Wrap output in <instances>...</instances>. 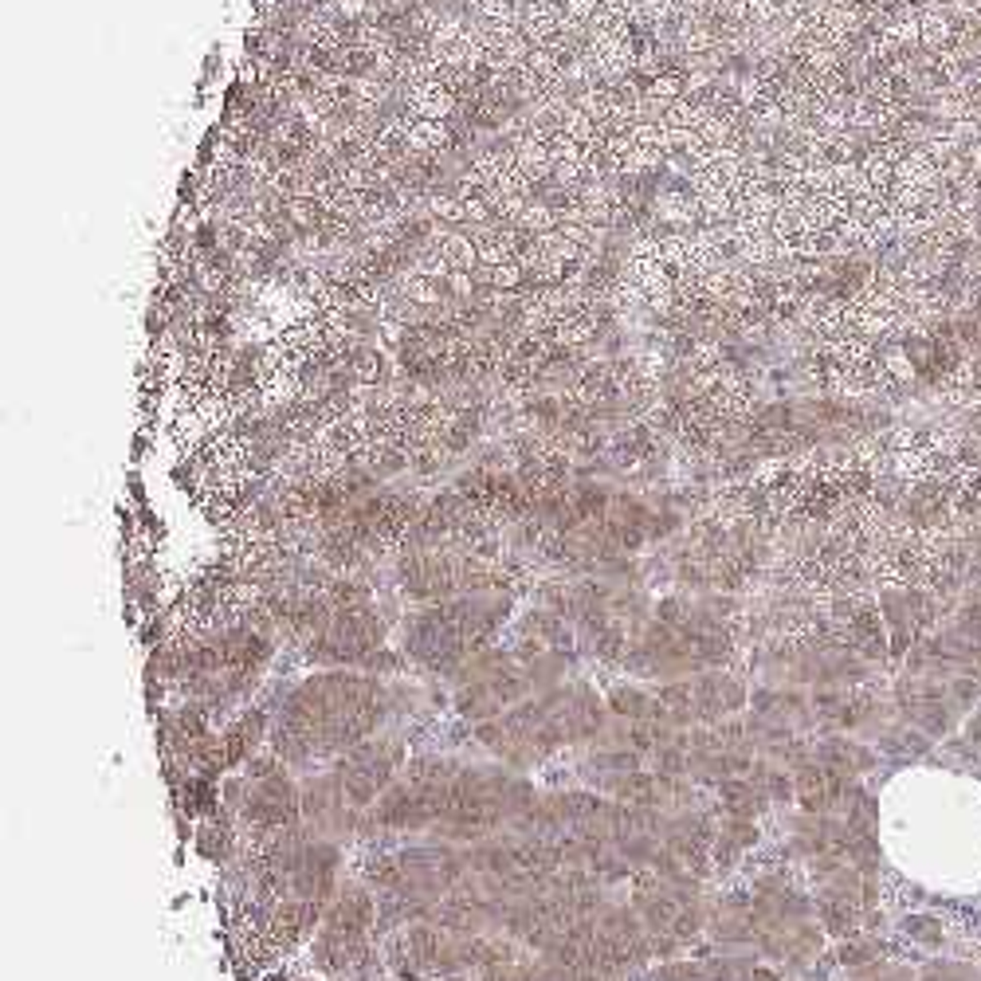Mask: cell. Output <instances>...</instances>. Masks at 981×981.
I'll list each match as a JSON object with an SVG mask.
<instances>
[{"label": "cell", "instance_id": "obj_1", "mask_svg": "<svg viewBox=\"0 0 981 981\" xmlns=\"http://www.w3.org/2000/svg\"><path fill=\"white\" fill-rule=\"evenodd\" d=\"M392 691L374 671H314L287 691L271 719V750L291 770H314L374 738L389 722Z\"/></svg>", "mask_w": 981, "mask_h": 981}, {"label": "cell", "instance_id": "obj_2", "mask_svg": "<svg viewBox=\"0 0 981 981\" xmlns=\"http://www.w3.org/2000/svg\"><path fill=\"white\" fill-rule=\"evenodd\" d=\"M605 727V699L581 679H562V684L522 699L519 707L503 710L499 719L479 722L475 738L483 742L491 758H499V766L534 770L562 750L597 742Z\"/></svg>", "mask_w": 981, "mask_h": 981}, {"label": "cell", "instance_id": "obj_3", "mask_svg": "<svg viewBox=\"0 0 981 981\" xmlns=\"http://www.w3.org/2000/svg\"><path fill=\"white\" fill-rule=\"evenodd\" d=\"M730 605L735 601H722V597H707V601L664 597L652 608V621L640 628L621 667L640 679H659V684L715 671L735 652V636L727 628Z\"/></svg>", "mask_w": 981, "mask_h": 981}, {"label": "cell", "instance_id": "obj_4", "mask_svg": "<svg viewBox=\"0 0 981 981\" xmlns=\"http://www.w3.org/2000/svg\"><path fill=\"white\" fill-rule=\"evenodd\" d=\"M514 613L511 593H468L452 601L425 605L400 624V656L425 667L428 676H456L479 652H487L495 636L507 628Z\"/></svg>", "mask_w": 981, "mask_h": 981}, {"label": "cell", "instance_id": "obj_5", "mask_svg": "<svg viewBox=\"0 0 981 981\" xmlns=\"http://www.w3.org/2000/svg\"><path fill=\"white\" fill-rule=\"evenodd\" d=\"M463 875H468L463 848L440 836L377 852L366 864V887L377 899L381 934H392L409 923H425Z\"/></svg>", "mask_w": 981, "mask_h": 981}, {"label": "cell", "instance_id": "obj_6", "mask_svg": "<svg viewBox=\"0 0 981 981\" xmlns=\"http://www.w3.org/2000/svg\"><path fill=\"white\" fill-rule=\"evenodd\" d=\"M538 958L557 981H636L644 977L648 962H656V950L632 907L608 899Z\"/></svg>", "mask_w": 981, "mask_h": 981}, {"label": "cell", "instance_id": "obj_7", "mask_svg": "<svg viewBox=\"0 0 981 981\" xmlns=\"http://www.w3.org/2000/svg\"><path fill=\"white\" fill-rule=\"evenodd\" d=\"M507 934H468L440 923H409L385 938V969L397 981H475L487 969L511 962Z\"/></svg>", "mask_w": 981, "mask_h": 981}, {"label": "cell", "instance_id": "obj_8", "mask_svg": "<svg viewBox=\"0 0 981 981\" xmlns=\"http://www.w3.org/2000/svg\"><path fill=\"white\" fill-rule=\"evenodd\" d=\"M534 797H538V789L519 770L460 762L432 836L452 844H479L495 832L511 829L534 805Z\"/></svg>", "mask_w": 981, "mask_h": 981}, {"label": "cell", "instance_id": "obj_9", "mask_svg": "<svg viewBox=\"0 0 981 981\" xmlns=\"http://www.w3.org/2000/svg\"><path fill=\"white\" fill-rule=\"evenodd\" d=\"M605 887L608 883H601L593 872H585V867H565V872L550 875L546 883H538L530 895H522V899L511 907L503 934H507L514 946L538 950L542 954V950L554 946L565 931H573L581 918L601 911L608 903Z\"/></svg>", "mask_w": 981, "mask_h": 981}, {"label": "cell", "instance_id": "obj_10", "mask_svg": "<svg viewBox=\"0 0 981 981\" xmlns=\"http://www.w3.org/2000/svg\"><path fill=\"white\" fill-rule=\"evenodd\" d=\"M628 907L640 915L652 950L659 962H671L707 931L710 903L703 899V883H684V880H664L656 872H636L632 875V899Z\"/></svg>", "mask_w": 981, "mask_h": 981}, {"label": "cell", "instance_id": "obj_11", "mask_svg": "<svg viewBox=\"0 0 981 981\" xmlns=\"http://www.w3.org/2000/svg\"><path fill=\"white\" fill-rule=\"evenodd\" d=\"M377 934H381V915H377L374 891L366 883H349L326 907L311 942V958L326 977L342 981L349 974H357L361 966L374 962Z\"/></svg>", "mask_w": 981, "mask_h": 981}, {"label": "cell", "instance_id": "obj_12", "mask_svg": "<svg viewBox=\"0 0 981 981\" xmlns=\"http://www.w3.org/2000/svg\"><path fill=\"white\" fill-rule=\"evenodd\" d=\"M224 805L236 813L247 840H263V836L303 824V785L291 781L287 762H279L275 753L271 758H252L244 778L228 781Z\"/></svg>", "mask_w": 981, "mask_h": 981}, {"label": "cell", "instance_id": "obj_13", "mask_svg": "<svg viewBox=\"0 0 981 981\" xmlns=\"http://www.w3.org/2000/svg\"><path fill=\"white\" fill-rule=\"evenodd\" d=\"M460 770V758H412L409 770H400V778L381 793V801L374 805L366 824H374L377 832H432L448 801L452 778Z\"/></svg>", "mask_w": 981, "mask_h": 981}, {"label": "cell", "instance_id": "obj_14", "mask_svg": "<svg viewBox=\"0 0 981 981\" xmlns=\"http://www.w3.org/2000/svg\"><path fill=\"white\" fill-rule=\"evenodd\" d=\"M750 703L746 684L730 671H699L687 679H667L652 687V722L671 730L715 727L722 719H735Z\"/></svg>", "mask_w": 981, "mask_h": 981}, {"label": "cell", "instance_id": "obj_15", "mask_svg": "<svg viewBox=\"0 0 981 981\" xmlns=\"http://www.w3.org/2000/svg\"><path fill=\"white\" fill-rule=\"evenodd\" d=\"M405 762H409L405 758V738L374 735V738L361 742V746L346 750L342 758L330 762L326 778L334 781V789L342 793V801L349 805V809H354L361 821H369L374 805L381 801V793L400 778Z\"/></svg>", "mask_w": 981, "mask_h": 981}, {"label": "cell", "instance_id": "obj_16", "mask_svg": "<svg viewBox=\"0 0 981 981\" xmlns=\"http://www.w3.org/2000/svg\"><path fill=\"white\" fill-rule=\"evenodd\" d=\"M719 789V809H722V817H746V821H758L762 813L770 809V793L762 789L758 781L750 778V773H742V778H730V781H722L715 785Z\"/></svg>", "mask_w": 981, "mask_h": 981}, {"label": "cell", "instance_id": "obj_17", "mask_svg": "<svg viewBox=\"0 0 981 981\" xmlns=\"http://www.w3.org/2000/svg\"><path fill=\"white\" fill-rule=\"evenodd\" d=\"M753 844H758V821L722 817L715 848H710V864H715V872H730V867L742 860V852H750Z\"/></svg>", "mask_w": 981, "mask_h": 981}, {"label": "cell", "instance_id": "obj_18", "mask_svg": "<svg viewBox=\"0 0 981 981\" xmlns=\"http://www.w3.org/2000/svg\"><path fill=\"white\" fill-rule=\"evenodd\" d=\"M880 753H887V758H923V753H931V735H923L911 722L887 727L880 738Z\"/></svg>", "mask_w": 981, "mask_h": 981}, {"label": "cell", "instance_id": "obj_19", "mask_svg": "<svg viewBox=\"0 0 981 981\" xmlns=\"http://www.w3.org/2000/svg\"><path fill=\"white\" fill-rule=\"evenodd\" d=\"M475 981H557V974H554V969L542 962V958H534V962H522V958H511V962H503V966L487 969V974H479Z\"/></svg>", "mask_w": 981, "mask_h": 981}, {"label": "cell", "instance_id": "obj_20", "mask_svg": "<svg viewBox=\"0 0 981 981\" xmlns=\"http://www.w3.org/2000/svg\"><path fill=\"white\" fill-rule=\"evenodd\" d=\"M836 962L848 966V969H860V966L880 962V942H875L872 934H852V938H844L840 950H836Z\"/></svg>", "mask_w": 981, "mask_h": 981}, {"label": "cell", "instance_id": "obj_21", "mask_svg": "<svg viewBox=\"0 0 981 981\" xmlns=\"http://www.w3.org/2000/svg\"><path fill=\"white\" fill-rule=\"evenodd\" d=\"M946 699H950V707H954L958 715L974 710V703L981 699V679L966 676V671H954V676L946 679Z\"/></svg>", "mask_w": 981, "mask_h": 981}, {"label": "cell", "instance_id": "obj_22", "mask_svg": "<svg viewBox=\"0 0 981 981\" xmlns=\"http://www.w3.org/2000/svg\"><path fill=\"white\" fill-rule=\"evenodd\" d=\"M981 974L969 962H954V958H938L918 969V981H977Z\"/></svg>", "mask_w": 981, "mask_h": 981}, {"label": "cell", "instance_id": "obj_23", "mask_svg": "<svg viewBox=\"0 0 981 981\" xmlns=\"http://www.w3.org/2000/svg\"><path fill=\"white\" fill-rule=\"evenodd\" d=\"M907 934L918 938V942L938 946V942H942V923L931 918V915H911V918H907Z\"/></svg>", "mask_w": 981, "mask_h": 981}, {"label": "cell", "instance_id": "obj_24", "mask_svg": "<svg viewBox=\"0 0 981 981\" xmlns=\"http://www.w3.org/2000/svg\"><path fill=\"white\" fill-rule=\"evenodd\" d=\"M966 738L974 742V750H977V758H981V715H974L966 722Z\"/></svg>", "mask_w": 981, "mask_h": 981}]
</instances>
